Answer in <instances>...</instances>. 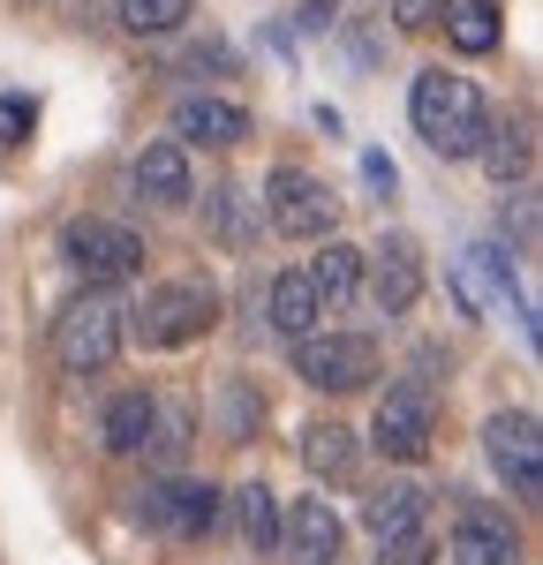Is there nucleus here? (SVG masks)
I'll use <instances>...</instances> for the list:
<instances>
[{"label": "nucleus", "mask_w": 543, "mask_h": 565, "mask_svg": "<svg viewBox=\"0 0 543 565\" xmlns=\"http://www.w3.org/2000/svg\"><path fill=\"white\" fill-rule=\"evenodd\" d=\"M407 121H415V136H423L438 159H476V143L491 129V106H483V90L468 84V76L423 68V76L407 84Z\"/></svg>", "instance_id": "nucleus-1"}, {"label": "nucleus", "mask_w": 543, "mask_h": 565, "mask_svg": "<svg viewBox=\"0 0 543 565\" xmlns=\"http://www.w3.org/2000/svg\"><path fill=\"white\" fill-rule=\"evenodd\" d=\"M220 324V287L212 279H159L143 302L129 309V340L151 354H174V348H196L204 332Z\"/></svg>", "instance_id": "nucleus-2"}, {"label": "nucleus", "mask_w": 543, "mask_h": 565, "mask_svg": "<svg viewBox=\"0 0 543 565\" xmlns=\"http://www.w3.org/2000/svg\"><path fill=\"white\" fill-rule=\"evenodd\" d=\"M129 348V309L114 302V295H76V302L53 317V362L68 370V377H98V370H114Z\"/></svg>", "instance_id": "nucleus-3"}, {"label": "nucleus", "mask_w": 543, "mask_h": 565, "mask_svg": "<svg viewBox=\"0 0 543 565\" xmlns=\"http://www.w3.org/2000/svg\"><path fill=\"white\" fill-rule=\"evenodd\" d=\"M61 257H68V271L84 279L91 295H114L121 279H136L143 271V234L136 226H121V218H68V234H61Z\"/></svg>", "instance_id": "nucleus-4"}, {"label": "nucleus", "mask_w": 543, "mask_h": 565, "mask_svg": "<svg viewBox=\"0 0 543 565\" xmlns=\"http://www.w3.org/2000/svg\"><path fill=\"white\" fill-rule=\"evenodd\" d=\"M257 204H265V226L287 242H332V226H340V196L310 167H272Z\"/></svg>", "instance_id": "nucleus-5"}, {"label": "nucleus", "mask_w": 543, "mask_h": 565, "mask_svg": "<svg viewBox=\"0 0 543 565\" xmlns=\"http://www.w3.org/2000/svg\"><path fill=\"white\" fill-rule=\"evenodd\" d=\"M220 513H226V498L196 476H167V482H151V490H136V521L151 527V535H167V543H181V551L212 543Z\"/></svg>", "instance_id": "nucleus-6"}, {"label": "nucleus", "mask_w": 543, "mask_h": 565, "mask_svg": "<svg viewBox=\"0 0 543 565\" xmlns=\"http://www.w3.org/2000/svg\"><path fill=\"white\" fill-rule=\"evenodd\" d=\"M370 445L385 460H401V468L430 460V445H438V385H415V377L385 385L377 415H370Z\"/></svg>", "instance_id": "nucleus-7"}, {"label": "nucleus", "mask_w": 543, "mask_h": 565, "mask_svg": "<svg viewBox=\"0 0 543 565\" xmlns=\"http://www.w3.org/2000/svg\"><path fill=\"white\" fill-rule=\"evenodd\" d=\"M483 452H491L505 498L536 505L543 498V430H536V415H529V407H498L491 423H483Z\"/></svg>", "instance_id": "nucleus-8"}, {"label": "nucleus", "mask_w": 543, "mask_h": 565, "mask_svg": "<svg viewBox=\"0 0 543 565\" xmlns=\"http://www.w3.org/2000/svg\"><path fill=\"white\" fill-rule=\"evenodd\" d=\"M295 370L317 392H362L385 370V354L370 332H310V340H295Z\"/></svg>", "instance_id": "nucleus-9"}, {"label": "nucleus", "mask_w": 543, "mask_h": 565, "mask_svg": "<svg viewBox=\"0 0 543 565\" xmlns=\"http://www.w3.org/2000/svg\"><path fill=\"white\" fill-rule=\"evenodd\" d=\"M362 287H370L377 317H407L423 302V242L415 234H385L377 249H362Z\"/></svg>", "instance_id": "nucleus-10"}, {"label": "nucleus", "mask_w": 543, "mask_h": 565, "mask_svg": "<svg viewBox=\"0 0 543 565\" xmlns=\"http://www.w3.org/2000/svg\"><path fill=\"white\" fill-rule=\"evenodd\" d=\"M453 565H521L529 551H521V527L505 521V505H491V498H460L453 505Z\"/></svg>", "instance_id": "nucleus-11"}, {"label": "nucleus", "mask_w": 543, "mask_h": 565, "mask_svg": "<svg viewBox=\"0 0 543 565\" xmlns=\"http://www.w3.org/2000/svg\"><path fill=\"white\" fill-rule=\"evenodd\" d=\"M167 129H174L181 151H189V143L234 151V143H249V106H234V98H220V90H181L174 114H167Z\"/></svg>", "instance_id": "nucleus-12"}, {"label": "nucleus", "mask_w": 543, "mask_h": 565, "mask_svg": "<svg viewBox=\"0 0 543 565\" xmlns=\"http://www.w3.org/2000/svg\"><path fill=\"white\" fill-rule=\"evenodd\" d=\"M453 295H460L468 317H505V302H513V249L505 242H468L453 257Z\"/></svg>", "instance_id": "nucleus-13"}, {"label": "nucleus", "mask_w": 543, "mask_h": 565, "mask_svg": "<svg viewBox=\"0 0 543 565\" xmlns=\"http://www.w3.org/2000/svg\"><path fill=\"white\" fill-rule=\"evenodd\" d=\"M279 543H287L295 565H340L348 527H340V513H332V498H295V505L279 513Z\"/></svg>", "instance_id": "nucleus-14"}, {"label": "nucleus", "mask_w": 543, "mask_h": 565, "mask_svg": "<svg viewBox=\"0 0 543 565\" xmlns=\"http://www.w3.org/2000/svg\"><path fill=\"white\" fill-rule=\"evenodd\" d=\"M151 430H159V392H114L106 399V415H98V437H106V452H121V460H143L151 452Z\"/></svg>", "instance_id": "nucleus-15"}, {"label": "nucleus", "mask_w": 543, "mask_h": 565, "mask_svg": "<svg viewBox=\"0 0 543 565\" xmlns=\"http://www.w3.org/2000/svg\"><path fill=\"white\" fill-rule=\"evenodd\" d=\"M430 521V490L415 476H385L370 498H362V527L377 535V543H393V535H407V527Z\"/></svg>", "instance_id": "nucleus-16"}, {"label": "nucleus", "mask_w": 543, "mask_h": 565, "mask_svg": "<svg viewBox=\"0 0 543 565\" xmlns=\"http://www.w3.org/2000/svg\"><path fill=\"white\" fill-rule=\"evenodd\" d=\"M302 279H310V295H317V317H340V309L362 295V249L332 234V242L302 264Z\"/></svg>", "instance_id": "nucleus-17"}, {"label": "nucleus", "mask_w": 543, "mask_h": 565, "mask_svg": "<svg viewBox=\"0 0 543 565\" xmlns=\"http://www.w3.org/2000/svg\"><path fill=\"white\" fill-rule=\"evenodd\" d=\"M129 174H136V196H151V204H189V196H196V174H189V151H181L174 136L143 143Z\"/></svg>", "instance_id": "nucleus-18"}, {"label": "nucleus", "mask_w": 543, "mask_h": 565, "mask_svg": "<svg viewBox=\"0 0 543 565\" xmlns=\"http://www.w3.org/2000/svg\"><path fill=\"white\" fill-rule=\"evenodd\" d=\"M438 23H446L453 53H498L505 45V8L498 0H446Z\"/></svg>", "instance_id": "nucleus-19"}, {"label": "nucleus", "mask_w": 543, "mask_h": 565, "mask_svg": "<svg viewBox=\"0 0 543 565\" xmlns=\"http://www.w3.org/2000/svg\"><path fill=\"white\" fill-rule=\"evenodd\" d=\"M265 324L279 332V340H310L317 324H324V317H317V295H310V279H302V271H279V279L265 287Z\"/></svg>", "instance_id": "nucleus-20"}, {"label": "nucleus", "mask_w": 543, "mask_h": 565, "mask_svg": "<svg viewBox=\"0 0 543 565\" xmlns=\"http://www.w3.org/2000/svg\"><path fill=\"white\" fill-rule=\"evenodd\" d=\"M476 167H483L498 189H505V181L521 189V181H529V167H536V143H529V129H521V121H491V129H483V143H476Z\"/></svg>", "instance_id": "nucleus-21"}, {"label": "nucleus", "mask_w": 543, "mask_h": 565, "mask_svg": "<svg viewBox=\"0 0 543 565\" xmlns=\"http://www.w3.org/2000/svg\"><path fill=\"white\" fill-rule=\"evenodd\" d=\"M302 468L317 482H348L355 476V430L348 423H310L302 430Z\"/></svg>", "instance_id": "nucleus-22"}, {"label": "nucleus", "mask_w": 543, "mask_h": 565, "mask_svg": "<svg viewBox=\"0 0 543 565\" xmlns=\"http://www.w3.org/2000/svg\"><path fill=\"white\" fill-rule=\"evenodd\" d=\"M226 505H234V521H242V543H249V551H272V543H279V490H272V482H242Z\"/></svg>", "instance_id": "nucleus-23"}, {"label": "nucleus", "mask_w": 543, "mask_h": 565, "mask_svg": "<svg viewBox=\"0 0 543 565\" xmlns=\"http://www.w3.org/2000/svg\"><path fill=\"white\" fill-rule=\"evenodd\" d=\"M189 8L196 0H114L121 31H136V39H174L181 23H189Z\"/></svg>", "instance_id": "nucleus-24"}, {"label": "nucleus", "mask_w": 543, "mask_h": 565, "mask_svg": "<svg viewBox=\"0 0 543 565\" xmlns=\"http://www.w3.org/2000/svg\"><path fill=\"white\" fill-rule=\"evenodd\" d=\"M377 565H446V543L430 535V521L393 535V543H377Z\"/></svg>", "instance_id": "nucleus-25"}, {"label": "nucleus", "mask_w": 543, "mask_h": 565, "mask_svg": "<svg viewBox=\"0 0 543 565\" xmlns=\"http://www.w3.org/2000/svg\"><path fill=\"white\" fill-rule=\"evenodd\" d=\"M257 430H265V399L234 377V385H226V437H234V445H249Z\"/></svg>", "instance_id": "nucleus-26"}, {"label": "nucleus", "mask_w": 543, "mask_h": 565, "mask_svg": "<svg viewBox=\"0 0 543 565\" xmlns=\"http://www.w3.org/2000/svg\"><path fill=\"white\" fill-rule=\"evenodd\" d=\"M31 129H39V98H31V90H8V98H0V151L31 143Z\"/></svg>", "instance_id": "nucleus-27"}, {"label": "nucleus", "mask_w": 543, "mask_h": 565, "mask_svg": "<svg viewBox=\"0 0 543 565\" xmlns=\"http://www.w3.org/2000/svg\"><path fill=\"white\" fill-rule=\"evenodd\" d=\"M181 445H189V415L159 399V430H151V460H181Z\"/></svg>", "instance_id": "nucleus-28"}, {"label": "nucleus", "mask_w": 543, "mask_h": 565, "mask_svg": "<svg viewBox=\"0 0 543 565\" xmlns=\"http://www.w3.org/2000/svg\"><path fill=\"white\" fill-rule=\"evenodd\" d=\"M529 249H536V196L513 189V257H529Z\"/></svg>", "instance_id": "nucleus-29"}, {"label": "nucleus", "mask_w": 543, "mask_h": 565, "mask_svg": "<svg viewBox=\"0 0 543 565\" xmlns=\"http://www.w3.org/2000/svg\"><path fill=\"white\" fill-rule=\"evenodd\" d=\"M438 8L446 0H393V23L401 31H438Z\"/></svg>", "instance_id": "nucleus-30"}, {"label": "nucleus", "mask_w": 543, "mask_h": 565, "mask_svg": "<svg viewBox=\"0 0 543 565\" xmlns=\"http://www.w3.org/2000/svg\"><path fill=\"white\" fill-rule=\"evenodd\" d=\"M181 68H196V76H204V68H234V53H226L220 39H204V45H189V53H181Z\"/></svg>", "instance_id": "nucleus-31"}, {"label": "nucleus", "mask_w": 543, "mask_h": 565, "mask_svg": "<svg viewBox=\"0 0 543 565\" xmlns=\"http://www.w3.org/2000/svg\"><path fill=\"white\" fill-rule=\"evenodd\" d=\"M362 181H370V189H385V196H393V181H401V167H393V159H385V151H362Z\"/></svg>", "instance_id": "nucleus-32"}, {"label": "nucleus", "mask_w": 543, "mask_h": 565, "mask_svg": "<svg viewBox=\"0 0 543 565\" xmlns=\"http://www.w3.org/2000/svg\"><path fill=\"white\" fill-rule=\"evenodd\" d=\"M340 23V0H302V31H332Z\"/></svg>", "instance_id": "nucleus-33"}]
</instances>
